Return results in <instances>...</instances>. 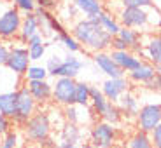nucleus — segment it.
Masks as SVG:
<instances>
[{
    "label": "nucleus",
    "mask_w": 161,
    "mask_h": 148,
    "mask_svg": "<svg viewBox=\"0 0 161 148\" xmlns=\"http://www.w3.org/2000/svg\"><path fill=\"white\" fill-rule=\"evenodd\" d=\"M37 110H39V105L28 92L26 85H19L16 89V113L12 117V124L19 129L33 113H37Z\"/></svg>",
    "instance_id": "3"
},
{
    "label": "nucleus",
    "mask_w": 161,
    "mask_h": 148,
    "mask_svg": "<svg viewBox=\"0 0 161 148\" xmlns=\"http://www.w3.org/2000/svg\"><path fill=\"white\" fill-rule=\"evenodd\" d=\"M102 94H103L110 103H117L119 98L125 94L126 91H130V80L121 77V79H107L102 84Z\"/></svg>",
    "instance_id": "13"
},
{
    "label": "nucleus",
    "mask_w": 161,
    "mask_h": 148,
    "mask_svg": "<svg viewBox=\"0 0 161 148\" xmlns=\"http://www.w3.org/2000/svg\"><path fill=\"white\" fill-rule=\"evenodd\" d=\"M151 141H153L154 148H161V124L151 132Z\"/></svg>",
    "instance_id": "39"
},
{
    "label": "nucleus",
    "mask_w": 161,
    "mask_h": 148,
    "mask_svg": "<svg viewBox=\"0 0 161 148\" xmlns=\"http://www.w3.org/2000/svg\"><path fill=\"white\" fill-rule=\"evenodd\" d=\"M89 96H91V100H89L91 112L95 113L97 117H102V115H103V112L107 110V106H109L110 101L107 100V98L102 94L100 89L95 87V85H91V89H89Z\"/></svg>",
    "instance_id": "22"
},
{
    "label": "nucleus",
    "mask_w": 161,
    "mask_h": 148,
    "mask_svg": "<svg viewBox=\"0 0 161 148\" xmlns=\"http://www.w3.org/2000/svg\"><path fill=\"white\" fill-rule=\"evenodd\" d=\"M32 64L28 56V47L23 44H18V45H11L9 47V58H7V63H5V68L16 77H25L28 66Z\"/></svg>",
    "instance_id": "6"
},
{
    "label": "nucleus",
    "mask_w": 161,
    "mask_h": 148,
    "mask_svg": "<svg viewBox=\"0 0 161 148\" xmlns=\"http://www.w3.org/2000/svg\"><path fill=\"white\" fill-rule=\"evenodd\" d=\"M119 23L123 28H131L140 32L142 28H145L149 24V14L145 9L123 7L119 12Z\"/></svg>",
    "instance_id": "9"
},
{
    "label": "nucleus",
    "mask_w": 161,
    "mask_h": 148,
    "mask_svg": "<svg viewBox=\"0 0 161 148\" xmlns=\"http://www.w3.org/2000/svg\"><path fill=\"white\" fill-rule=\"evenodd\" d=\"M89 89H91V85L88 82H77V85H75V105L77 106H80V108H88L89 106V100H91Z\"/></svg>",
    "instance_id": "28"
},
{
    "label": "nucleus",
    "mask_w": 161,
    "mask_h": 148,
    "mask_svg": "<svg viewBox=\"0 0 161 148\" xmlns=\"http://www.w3.org/2000/svg\"><path fill=\"white\" fill-rule=\"evenodd\" d=\"M158 26L161 28V14H159V19H158Z\"/></svg>",
    "instance_id": "48"
},
{
    "label": "nucleus",
    "mask_w": 161,
    "mask_h": 148,
    "mask_svg": "<svg viewBox=\"0 0 161 148\" xmlns=\"http://www.w3.org/2000/svg\"><path fill=\"white\" fill-rule=\"evenodd\" d=\"M117 141V129L103 120L95 122L89 131V143L95 148H112Z\"/></svg>",
    "instance_id": "4"
},
{
    "label": "nucleus",
    "mask_w": 161,
    "mask_h": 148,
    "mask_svg": "<svg viewBox=\"0 0 161 148\" xmlns=\"http://www.w3.org/2000/svg\"><path fill=\"white\" fill-rule=\"evenodd\" d=\"M61 59H63V58L56 56V54H54V56H51V58H49V59H47V63H46V70H47V73L54 72V70H56L58 66H60Z\"/></svg>",
    "instance_id": "37"
},
{
    "label": "nucleus",
    "mask_w": 161,
    "mask_h": 148,
    "mask_svg": "<svg viewBox=\"0 0 161 148\" xmlns=\"http://www.w3.org/2000/svg\"><path fill=\"white\" fill-rule=\"evenodd\" d=\"M156 75L161 77V64H159V66H156Z\"/></svg>",
    "instance_id": "47"
},
{
    "label": "nucleus",
    "mask_w": 161,
    "mask_h": 148,
    "mask_svg": "<svg viewBox=\"0 0 161 148\" xmlns=\"http://www.w3.org/2000/svg\"><path fill=\"white\" fill-rule=\"evenodd\" d=\"M123 119H125V115H123L121 108L117 106V103H109L107 110H105L103 115L100 117V120H103V122H107V124H110V125L121 124V122H123Z\"/></svg>",
    "instance_id": "26"
},
{
    "label": "nucleus",
    "mask_w": 161,
    "mask_h": 148,
    "mask_svg": "<svg viewBox=\"0 0 161 148\" xmlns=\"http://www.w3.org/2000/svg\"><path fill=\"white\" fill-rule=\"evenodd\" d=\"M126 148H154L153 141H151V134L142 132V131H135L130 136Z\"/></svg>",
    "instance_id": "27"
},
{
    "label": "nucleus",
    "mask_w": 161,
    "mask_h": 148,
    "mask_svg": "<svg viewBox=\"0 0 161 148\" xmlns=\"http://www.w3.org/2000/svg\"><path fill=\"white\" fill-rule=\"evenodd\" d=\"M56 148H79V145H74V143H69V141H58Z\"/></svg>",
    "instance_id": "45"
},
{
    "label": "nucleus",
    "mask_w": 161,
    "mask_h": 148,
    "mask_svg": "<svg viewBox=\"0 0 161 148\" xmlns=\"http://www.w3.org/2000/svg\"><path fill=\"white\" fill-rule=\"evenodd\" d=\"M49 73L46 70V66H40V64H30L26 73H25V82H32V80H47Z\"/></svg>",
    "instance_id": "31"
},
{
    "label": "nucleus",
    "mask_w": 161,
    "mask_h": 148,
    "mask_svg": "<svg viewBox=\"0 0 161 148\" xmlns=\"http://www.w3.org/2000/svg\"><path fill=\"white\" fill-rule=\"evenodd\" d=\"M54 40H58L60 44H63L65 45V49L72 54V52H79V51H82V47H80V44L77 42L75 38H74L72 35H70V32L69 30H65L63 33H60V35H56L54 37Z\"/></svg>",
    "instance_id": "29"
},
{
    "label": "nucleus",
    "mask_w": 161,
    "mask_h": 148,
    "mask_svg": "<svg viewBox=\"0 0 161 148\" xmlns=\"http://www.w3.org/2000/svg\"><path fill=\"white\" fill-rule=\"evenodd\" d=\"M156 77V66L149 61H142V64L137 70H133L131 73H128V80L135 82V84H149L151 80Z\"/></svg>",
    "instance_id": "17"
},
{
    "label": "nucleus",
    "mask_w": 161,
    "mask_h": 148,
    "mask_svg": "<svg viewBox=\"0 0 161 148\" xmlns=\"http://www.w3.org/2000/svg\"><path fill=\"white\" fill-rule=\"evenodd\" d=\"M137 120V131L151 132L161 124V103H145L140 106L138 115L135 117Z\"/></svg>",
    "instance_id": "5"
},
{
    "label": "nucleus",
    "mask_w": 161,
    "mask_h": 148,
    "mask_svg": "<svg viewBox=\"0 0 161 148\" xmlns=\"http://www.w3.org/2000/svg\"><path fill=\"white\" fill-rule=\"evenodd\" d=\"M110 47H112V51H130L128 45L125 44V40H121L119 37H112V44H110Z\"/></svg>",
    "instance_id": "40"
},
{
    "label": "nucleus",
    "mask_w": 161,
    "mask_h": 148,
    "mask_svg": "<svg viewBox=\"0 0 161 148\" xmlns=\"http://www.w3.org/2000/svg\"><path fill=\"white\" fill-rule=\"evenodd\" d=\"M35 5H37V9L53 12V11H56V9H58L60 0H35Z\"/></svg>",
    "instance_id": "35"
},
{
    "label": "nucleus",
    "mask_w": 161,
    "mask_h": 148,
    "mask_svg": "<svg viewBox=\"0 0 161 148\" xmlns=\"http://www.w3.org/2000/svg\"><path fill=\"white\" fill-rule=\"evenodd\" d=\"M98 24H100L102 30L107 32L110 37H116L117 33L121 32V28H123L119 19H116L114 14H110L109 11H102L100 14H98Z\"/></svg>",
    "instance_id": "23"
},
{
    "label": "nucleus",
    "mask_w": 161,
    "mask_h": 148,
    "mask_svg": "<svg viewBox=\"0 0 161 148\" xmlns=\"http://www.w3.org/2000/svg\"><path fill=\"white\" fill-rule=\"evenodd\" d=\"M67 9H69V14H67L69 19H74V18H75V12H79V11H77V7L74 5V2H72V4H69V7H67Z\"/></svg>",
    "instance_id": "44"
},
{
    "label": "nucleus",
    "mask_w": 161,
    "mask_h": 148,
    "mask_svg": "<svg viewBox=\"0 0 161 148\" xmlns=\"http://www.w3.org/2000/svg\"><path fill=\"white\" fill-rule=\"evenodd\" d=\"M12 127H14L12 120L7 119L5 115H2V113H0V138L4 136V134H7V132L11 131Z\"/></svg>",
    "instance_id": "36"
},
{
    "label": "nucleus",
    "mask_w": 161,
    "mask_h": 148,
    "mask_svg": "<svg viewBox=\"0 0 161 148\" xmlns=\"http://www.w3.org/2000/svg\"><path fill=\"white\" fill-rule=\"evenodd\" d=\"M49 44L42 42V44H35V45H30L28 47V56L30 61H40L42 58L46 56V49H47Z\"/></svg>",
    "instance_id": "32"
},
{
    "label": "nucleus",
    "mask_w": 161,
    "mask_h": 148,
    "mask_svg": "<svg viewBox=\"0 0 161 148\" xmlns=\"http://www.w3.org/2000/svg\"><path fill=\"white\" fill-rule=\"evenodd\" d=\"M74 5L80 14H84L86 19H93L103 11L102 0H74Z\"/></svg>",
    "instance_id": "21"
},
{
    "label": "nucleus",
    "mask_w": 161,
    "mask_h": 148,
    "mask_svg": "<svg viewBox=\"0 0 161 148\" xmlns=\"http://www.w3.org/2000/svg\"><path fill=\"white\" fill-rule=\"evenodd\" d=\"M117 106L121 108V112H123V115H125V117H137L138 115V110H140V105H138L137 96H135L131 91H126L125 94L119 98Z\"/></svg>",
    "instance_id": "20"
},
{
    "label": "nucleus",
    "mask_w": 161,
    "mask_h": 148,
    "mask_svg": "<svg viewBox=\"0 0 161 148\" xmlns=\"http://www.w3.org/2000/svg\"><path fill=\"white\" fill-rule=\"evenodd\" d=\"M42 42H44V37L40 35V33H35L32 38H28V42H26V47H30V45H35V44H42Z\"/></svg>",
    "instance_id": "43"
},
{
    "label": "nucleus",
    "mask_w": 161,
    "mask_h": 148,
    "mask_svg": "<svg viewBox=\"0 0 161 148\" xmlns=\"http://www.w3.org/2000/svg\"><path fill=\"white\" fill-rule=\"evenodd\" d=\"M121 40H125V44L128 45V49L133 54H142V47H144V42H142V32L138 30H131V28H121V32L117 33Z\"/></svg>",
    "instance_id": "18"
},
{
    "label": "nucleus",
    "mask_w": 161,
    "mask_h": 148,
    "mask_svg": "<svg viewBox=\"0 0 161 148\" xmlns=\"http://www.w3.org/2000/svg\"><path fill=\"white\" fill-rule=\"evenodd\" d=\"M21 21H23V14L18 11L16 7H9L0 14V40L16 38L21 28Z\"/></svg>",
    "instance_id": "8"
},
{
    "label": "nucleus",
    "mask_w": 161,
    "mask_h": 148,
    "mask_svg": "<svg viewBox=\"0 0 161 148\" xmlns=\"http://www.w3.org/2000/svg\"><path fill=\"white\" fill-rule=\"evenodd\" d=\"M144 54L149 59V63H153L154 66L161 64V33L159 35H151L144 42Z\"/></svg>",
    "instance_id": "19"
},
{
    "label": "nucleus",
    "mask_w": 161,
    "mask_h": 148,
    "mask_svg": "<svg viewBox=\"0 0 161 148\" xmlns=\"http://www.w3.org/2000/svg\"><path fill=\"white\" fill-rule=\"evenodd\" d=\"M7 58H9V45L5 44V42H2V40H0V68H2V66H5Z\"/></svg>",
    "instance_id": "38"
},
{
    "label": "nucleus",
    "mask_w": 161,
    "mask_h": 148,
    "mask_svg": "<svg viewBox=\"0 0 161 148\" xmlns=\"http://www.w3.org/2000/svg\"><path fill=\"white\" fill-rule=\"evenodd\" d=\"M35 16L39 19V24H40V35L42 37H56L60 33H63L65 26L60 19H58L53 12H47V11H42V9H35Z\"/></svg>",
    "instance_id": "11"
},
{
    "label": "nucleus",
    "mask_w": 161,
    "mask_h": 148,
    "mask_svg": "<svg viewBox=\"0 0 161 148\" xmlns=\"http://www.w3.org/2000/svg\"><path fill=\"white\" fill-rule=\"evenodd\" d=\"M93 61H95V64H97L98 68H100L102 72L105 73V75L109 77V79H121V77L126 75V73L116 64V61L112 59L110 52H107V51H103V52H95Z\"/></svg>",
    "instance_id": "14"
},
{
    "label": "nucleus",
    "mask_w": 161,
    "mask_h": 148,
    "mask_svg": "<svg viewBox=\"0 0 161 148\" xmlns=\"http://www.w3.org/2000/svg\"><path fill=\"white\" fill-rule=\"evenodd\" d=\"M28 92L39 105V108H46L47 105L53 103V84L49 80H32L25 82Z\"/></svg>",
    "instance_id": "10"
},
{
    "label": "nucleus",
    "mask_w": 161,
    "mask_h": 148,
    "mask_svg": "<svg viewBox=\"0 0 161 148\" xmlns=\"http://www.w3.org/2000/svg\"><path fill=\"white\" fill-rule=\"evenodd\" d=\"M79 148H95L91 143H82V145H79Z\"/></svg>",
    "instance_id": "46"
},
{
    "label": "nucleus",
    "mask_w": 161,
    "mask_h": 148,
    "mask_svg": "<svg viewBox=\"0 0 161 148\" xmlns=\"http://www.w3.org/2000/svg\"><path fill=\"white\" fill-rule=\"evenodd\" d=\"M19 148H30V146H25V145H21V146Z\"/></svg>",
    "instance_id": "49"
},
{
    "label": "nucleus",
    "mask_w": 161,
    "mask_h": 148,
    "mask_svg": "<svg viewBox=\"0 0 161 148\" xmlns=\"http://www.w3.org/2000/svg\"><path fill=\"white\" fill-rule=\"evenodd\" d=\"M145 87L149 89V91H158V92H161V77L156 75V77H154V79L149 82V84H145Z\"/></svg>",
    "instance_id": "41"
},
{
    "label": "nucleus",
    "mask_w": 161,
    "mask_h": 148,
    "mask_svg": "<svg viewBox=\"0 0 161 148\" xmlns=\"http://www.w3.org/2000/svg\"><path fill=\"white\" fill-rule=\"evenodd\" d=\"M123 7H137V9H147L154 7V0H121Z\"/></svg>",
    "instance_id": "34"
},
{
    "label": "nucleus",
    "mask_w": 161,
    "mask_h": 148,
    "mask_svg": "<svg viewBox=\"0 0 161 148\" xmlns=\"http://www.w3.org/2000/svg\"><path fill=\"white\" fill-rule=\"evenodd\" d=\"M0 113L12 120V117L16 113V91L0 92Z\"/></svg>",
    "instance_id": "24"
},
{
    "label": "nucleus",
    "mask_w": 161,
    "mask_h": 148,
    "mask_svg": "<svg viewBox=\"0 0 161 148\" xmlns=\"http://www.w3.org/2000/svg\"><path fill=\"white\" fill-rule=\"evenodd\" d=\"M82 66H84V61L69 52V56H65L63 59H61L60 66H58L54 72L49 73V77H53V79H75L80 73Z\"/></svg>",
    "instance_id": "12"
},
{
    "label": "nucleus",
    "mask_w": 161,
    "mask_h": 148,
    "mask_svg": "<svg viewBox=\"0 0 161 148\" xmlns=\"http://www.w3.org/2000/svg\"><path fill=\"white\" fill-rule=\"evenodd\" d=\"M35 33H40V24H39V19H37L35 12H30V14H25L23 16V21H21V28H19V33H18V42L23 45H26L28 38H32Z\"/></svg>",
    "instance_id": "16"
},
{
    "label": "nucleus",
    "mask_w": 161,
    "mask_h": 148,
    "mask_svg": "<svg viewBox=\"0 0 161 148\" xmlns=\"http://www.w3.org/2000/svg\"><path fill=\"white\" fill-rule=\"evenodd\" d=\"M19 146H21V131L19 129H11L0 140V148H19Z\"/></svg>",
    "instance_id": "30"
},
{
    "label": "nucleus",
    "mask_w": 161,
    "mask_h": 148,
    "mask_svg": "<svg viewBox=\"0 0 161 148\" xmlns=\"http://www.w3.org/2000/svg\"><path fill=\"white\" fill-rule=\"evenodd\" d=\"M70 35L80 44V47L88 49L91 52H103L110 49L112 37L102 30L98 24V16L93 19H79L70 30Z\"/></svg>",
    "instance_id": "1"
},
{
    "label": "nucleus",
    "mask_w": 161,
    "mask_h": 148,
    "mask_svg": "<svg viewBox=\"0 0 161 148\" xmlns=\"http://www.w3.org/2000/svg\"><path fill=\"white\" fill-rule=\"evenodd\" d=\"M14 5L19 12H25V14H30V12H35L37 5H35V0H12Z\"/></svg>",
    "instance_id": "33"
},
{
    "label": "nucleus",
    "mask_w": 161,
    "mask_h": 148,
    "mask_svg": "<svg viewBox=\"0 0 161 148\" xmlns=\"http://www.w3.org/2000/svg\"><path fill=\"white\" fill-rule=\"evenodd\" d=\"M82 140V129L77 124H69L65 122L60 127V141H69V143L79 145Z\"/></svg>",
    "instance_id": "25"
},
{
    "label": "nucleus",
    "mask_w": 161,
    "mask_h": 148,
    "mask_svg": "<svg viewBox=\"0 0 161 148\" xmlns=\"http://www.w3.org/2000/svg\"><path fill=\"white\" fill-rule=\"evenodd\" d=\"M75 79H54L53 84V105L70 106L75 105Z\"/></svg>",
    "instance_id": "7"
},
{
    "label": "nucleus",
    "mask_w": 161,
    "mask_h": 148,
    "mask_svg": "<svg viewBox=\"0 0 161 148\" xmlns=\"http://www.w3.org/2000/svg\"><path fill=\"white\" fill-rule=\"evenodd\" d=\"M110 56H112V59L116 61V64L125 73H131L133 70H137L142 64V61H144L140 56L133 54L131 51H112Z\"/></svg>",
    "instance_id": "15"
},
{
    "label": "nucleus",
    "mask_w": 161,
    "mask_h": 148,
    "mask_svg": "<svg viewBox=\"0 0 161 148\" xmlns=\"http://www.w3.org/2000/svg\"><path fill=\"white\" fill-rule=\"evenodd\" d=\"M21 134L30 145L39 146L44 140H47L53 134V124H51V113L46 108H39L37 113H33L26 122L19 127Z\"/></svg>",
    "instance_id": "2"
},
{
    "label": "nucleus",
    "mask_w": 161,
    "mask_h": 148,
    "mask_svg": "<svg viewBox=\"0 0 161 148\" xmlns=\"http://www.w3.org/2000/svg\"><path fill=\"white\" fill-rule=\"evenodd\" d=\"M56 145H58V143H56V138L51 134L47 140H44L42 143L39 145V148H56Z\"/></svg>",
    "instance_id": "42"
}]
</instances>
